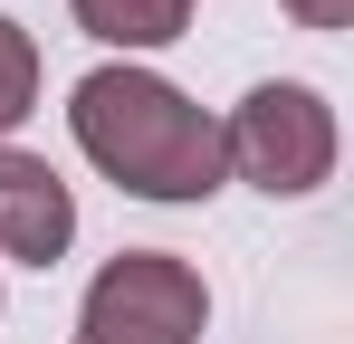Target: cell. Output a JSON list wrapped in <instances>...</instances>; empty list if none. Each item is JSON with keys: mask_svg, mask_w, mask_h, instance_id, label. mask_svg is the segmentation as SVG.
<instances>
[{"mask_svg": "<svg viewBox=\"0 0 354 344\" xmlns=\"http://www.w3.org/2000/svg\"><path fill=\"white\" fill-rule=\"evenodd\" d=\"M67 134L134 201H211L230 182L221 172V115H201L173 77H153L134 57L124 67H86L67 86Z\"/></svg>", "mask_w": 354, "mask_h": 344, "instance_id": "cell-1", "label": "cell"}, {"mask_svg": "<svg viewBox=\"0 0 354 344\" xmlns=\"http://www.w3.org/2000/svg\"><path fill=\"white\" fill-rule=\"evenodd\" d=\"M39 106V39L19 19H0V134H19Z\"/></svg>", "mask_w": 354, "mask_h": 344, "instance_id": "cell-6", "label": "cell"}, {"mask_svg": "<svg viewBox=\"0 0 354 344\" xmlns=\"http://www.w3.org/2000/svg\"><path fill=\"white\" fill-rule=\"evenodd\" d=\"M201 325H211V287L173 249L106 258L77 306V344H201Z\"/></svg>", "mask_w": 354, "mask_h": 344, "instance_id": "cell-3", "label": "cell"}, {"mask_svg": "<svg viewBox=\"0 0 354 344\" xmlns=\"http://www.w3.org/2000/svg\"><path fill=\"white\" fill-rule=\"evenodd\" d=\"M67 239H77V191L58 182V163L0 144V258L48 268V258H67Z\"/></svg>", "mask_w": 354, "mask_h": 344, "instance_id": "cell-4", "label": "cell"}, {"mask_svg": "<svg viewBox=\"0 0 354 344\" xmlns=\"http://www.w3.org/2000/svg\"><path fill=\"white\" fill-rule=\"evenodd\" d=\"M67 10H77V29H86V39H106V48H173L182 29H192V10H201V0H67Z\"/></svg>", "mask_w": 354, "mask_h": 344, "instance_id": "cell-5", "label": "cell"}, {"mask_svg": "<svg viewBox=\"0 0 354 344\" xmlns=\"http://www.w3.org/2000/svg\"><path fill=\"white\" fill-rule=\"evenodd\" d=\"M221 172H239V182L268 191V201L326 191V172H335V106H326L306 77L249 86L230 106V124H221Z\"/></svg>", "mask_w": 354, "mask_h": 344, "instance_id": "cell-2", "label": "cell"}, {"mask_svg": "<svg viewBox=\"0 0 354 344\" xmlns=\"http://www.w3.org/2000/svg\"><path fill=\"white\" fill-rule=\"evenodd\" d=\"M278 10H288L297 29H345L354 19V0H278Z\"/></svg>", "mask_w": 354, "mask_h": 344, "instance_id": "cell-7", "label": "cell"}]
</instances>
